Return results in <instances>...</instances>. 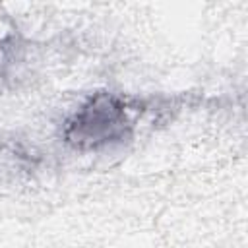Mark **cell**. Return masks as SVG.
I'll return each instance as SVG.
<instances>
[{
    "mask_svg": "<svg viewBox=\"0 0 248 248\" xmlns=\"http://www.w3.org/2000/svg\"><path fill=\"white\" fill-rule=\"evenodd\" d=\"M126 122L122 107L107 95H101L91 101L89 107H85L76 124H72V134L70 138L76 140V143H91L97 145L101 141L112 140L118 130H122Z\"/></svg>",
    "mask_w": 248,
    "mask_h": 248,
    "instance_id": "1",
    "label": "cell"
}]
</instances>
